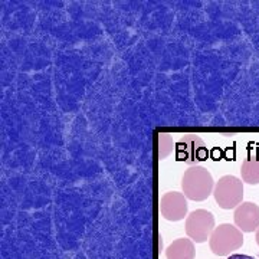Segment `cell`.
Returning a JSON list of instances; mask_svg holds the SVG:
<instances>
[{
	"mask_svg": "<svg viewBox=\"0 0 259 259\" xmlns=\"http://www.w3.org/2000/svg\"><path fill=\"white\" fill-rule=\"evenodd\" d=\"M182 190L186 199L202 202L213 194L214 180L207 168L202 166L189 167L182 177Z\"/></svg>",
	"mask_w": 259,
	"mask_h": 259,
	"instance_id": "cell-1",
	"label": "cell"
},
{
	"mask_svg": "<svg viewBox=\"0 0 259 259\" xmlns=\"http://www.w3.org/2000/svg\"><path fill=\"white\" fill-rule=\"evenodd\" d=\"M210 250L218 256H228L243 245V235L239 228L231 223H222L214 228L209 239Z\"/></svg>",
	"mask_w": 259,
	"mask_h": 259,
	"instance_id": "cell-2",
	"label": "cell"
},
{
	"mask_svg": "<svg viewBox=\"0 0 259 259\" xmlns=\"http://www.w3.org/2000/svg\"><path fill=\"white\" fill-rule=\"evenodd\" d=\"M213 196L219 207L225 210L236 209L243 200V182L236 176H223L216 182Z\"/></svg>",
	"mask_w": 259,
	"mask_h": 259,
	"instance_id": "cell-3",
	"label": "cell"
},
{
	"mask_svg": "<svg viewBox=\"0 0 259 259\" xmlns=\"http://www.w3.org/2000/svg\"><path fill=\"white\" fill-rule=\"evenodd\" d=\"M207 157V147L197 134H183L176 143V158L187 166H199Z\"/></svg>",
	"mask_w": 259,
	"mask_h": 259,
	"instance_id": "cell-4",
	"label": "cell"
},
{
	"mask_svg": "<svg viewBox=\"0 0 259 259\" xmlns=\"http://www.w3.org/2000/svg\"><path fill=\"white\" fill-rule=\"evenodd\" d=\"M214 231V216L209 210L197 209L186 218V233L196 243L210 239Z\"/></svg>",
	"mask_w": 259,
	"mask_h": 259,
	"instance_id": "cell-5",
	"label": "cell"
},
{
	"mask_svg": "<svg viewBox=\"0 0 259 259\" xmlns=\"http://www.w3.org/2000/svg\"><path fill=\"white\" fill-rule=\"evenodd\" d=\"M187 199L183 193L179 192H167L160 200V213L170 222L183 221L187 216Z\"/></svg>",
	"mask_w": 259,
	"mask_h": 259,
	"instance_id": "cell-6",
	"label": "cell"
},
{
	"mask_svg": "<svg viewBox=\"0 0 259 259\" xmlns=\"http://www.w3.org/2000/svg\"><path fill=\"white\" fill-rule=\"evenodd\" d=\"M235 225L239 228L242 232L258 231L259 229V206L252 202H242L236 209H235Z\"/></svg>",
	"mask_w": 259,
	"mask_h": 259,
	"instance_id": "cell-7",
	"label": "cell"
},
{
	"mask_svg": "<svg viewBox=\"0 0 259 259\" xmlns=\"http://www.w3.org/2000/svg\"><path fill=\"white\" fill-rule=\"evenodd\" d=\"M196 250L192 239L180 238L171 242L166 249L167 259H194Z\"/></svg>",
	"mask_w": 259,
	"mask_h": 259,
	"instance_id": "cell-8",
	"label": "cell"
},
{
	"mask_svg": "<svg viewBox=\"0 0 259 259\" xmlns=\"http://www.w3.org/2000/svg\"><path fill=\"white\" fill-rule=\"evenodd\" d=\"M242 182L249 186L259 185V156L250 154L241 166Z\"/></svg>",
	"mask_w": 259,
	"mask_h": 259,
	"instance_id": "cell-9",
	"label": "cell"
},
{
	"mask_svg": "<svg viewBox=\"0 0 259 259\" xmlns=\"http://www.w3.org/2000/svg\"><path fill=\"white\" fill-rule=\"evenodd\" d=\"M175 148V141L171 134L167 133H160L158 134V157L160 160H164L167 156H170V153Z\"/></svg>",
	"mask_w": 259,
	"mask_h": 259,
	"instance_id": "cell-10",
	"label": "cell"
},
{
	"mask_svg": "<svg viewBox=\"0 0 259 259\" xmlns=\"http://www.w3.org/2000/svg\"><path fill=\"white\" fill-rule=\"evenodd\" d=\"M228 259H255L253 256H249V255H241V253H235V255H231Z\"/></svg>",
	"mask_w": 259,
	"mask_h": 259,
	"instance_id": "cell-11",
	"label": "cell"
},
{
	"mask_svg": "<svg viewBox=\"0 0 259 259\" xmlns=\"http://www.w3.org/2000/svg\"><path fill=\"white\" fill-rule=\"evenodd\" d=\"M255 241H256V243H258L259 246V229L256 231V235H255Z\"/></svg>",
	"mask_w": 259,
	"mask_h": 259,
	"instance_id": "cell-12",
	"label": "cell"
}]
</instances>
